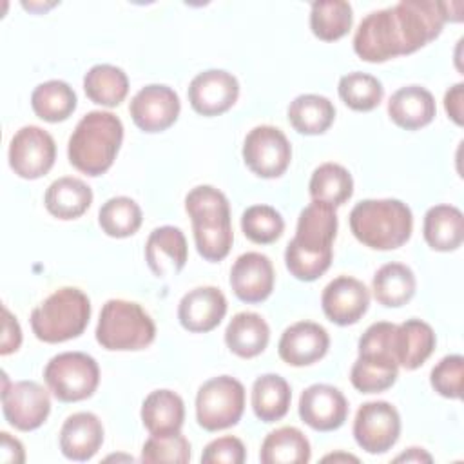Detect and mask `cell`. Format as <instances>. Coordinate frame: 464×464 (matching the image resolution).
I'll return each mask as SVG.
<instances>
[{"label":"cell","mask_w":464,"mask_h":464,"mask_svg":"<svg viewBox=\"0 0 464 464\" xmlns=\"http://www.w3.org/2000/svg\"><path fill=\"white\" fill-rule=\"evenodd\" d=\"M187 259L188 248L181 228L163 225L149 234L145 243V261L156 277L179 274Z\"/></svg>","instance_id":"cell-21"},{"label":"cell","mask_w":464,"mask_h":464,"mask_svg":"<svg viewBox=\"0 0 464 464\" xmlns=\"http://www.w3.org/2000/svg\"><path fill=\"white\" fill-rule=\"evenodd\" d=\"M464 83H455L450 87L444 94V107L448 116L457 123L462 125V116H464Z\"/></svg>","instance_id":"cell-45"},{"label":"cell","mask_w":464,"mask_h":464,"mask_svg":"<svg viewBox=\"0 0 464 464\" xmlns=\"http://www.w3.org/2000/svg\"><path fill=\"white\" fill-rule=\"evenodd\" d=\"M9 167L24 179L45 176L56 160L53 136L36 125H25L14 132L9 143Z\"/></svg>","instance_id":"cell-12"},{"label":"cell","mask_w":464,"mask_h":464,"mask_svg":"<svg viewBox=\"0 0 464 464\" xmlns=\"http://www.w3.org/2000/svg\"><path fill=\"white\" fill-rule=\"evenodd\" d=\"M185 420L183 399L172 390H154L141 404V422L150 435H169L181 430Z\"/></svg>","instance_id":"cell-27"},{"label":"cell","mask_w":464,"mask_h":464,"mask_svg":"<svg viewBox=\"0 0 464 464\" xmlns=\"http://www.w3.org/2000/svg\"><path fill=\"white\" fill-rule=\"evenodd\" d=\"M337 91L343 103L352 111L359 112L373 111L382 102L384 96V87L381 80L361 71H353L341 76Z\"/></svg>","instance_id":"cell-39"},{"label":"cell","mask_w":464,"mask_h":464,"mask_svg":"<svg viewBox=\"0 0 464 464\" xmlns=\"http://www.w3.org/2000/svg\"><path fill=\"white\" fill-rule=\"evenodd\" d=\"M437 107L433 94L420 85H406L397 89L388 100L390 120L406 130H417L431 123Z\"/></svg>","instance_id":"cell-23"},{"label":"cell","mask_w":464,"mask_h":464,"mask_svg":"<svg viewBox=\"0 0 464 464\" xmlns=\"http://www.w3.org/2000/svg\"><path fill=\"white\" fill-rule=\"evenodd\" d=\"M141 221L143 214L140 205L127 196H116L107 199L98 212V223L102 230L116 239L136 234L141 227Z\"/></svg>","instance_id":"cell-38"},{"label":"cell","mask_w":464,"mask_h":464,"mask_svg":"<svg viewBox=\"0 0 464 464\" xmlns=\"http://www.w3.org/2000/svg\"><path fill=\"white\" fill-rule=\"evenodd\" d=\"M121 141V120L109 111H91L69 136V163L87 176H102L114 163Z\"/></svg>","instance_id":"cell-3"},{"label":"cell","mask_w":464,"mask_h":464,"mask_svg":"<svg viewBox=\"0 0 464 464\" xmlns=\"http://www.w3.org/2000/svg\"><path fill=\"white\" fill-rule=\"evenodd\" d=\"M0 460L5 464L25 462V451L18 439L11 437L7 431L0 433Z\"/></svg>","instance_id":"cell-46"},{"label":"cell","mask_w":464,"mask_h":464,"mask_svg":"<svg viewBox=\"0 0 464 464\" xmlns=\"http://www.w3.org/2000/svg\"><path fill=\"white\" fill-rule=\"evenodd\" d=\"M246 459L245 444L232 435H225L208 442L201 453L205 464H243Z\"/></svg>","instance_id":"cell-43"},{"label":"cell","mask_w":464,"mask_h":464,"mask_svg":"<svg viewBox=\"0 0 464 464\" xmlns=\"http://www.w3.org/2000/svg\"><path fill=\"white\" fill-rule=\"evenodd\" d=\"M245 411V388L230 375L203 382L196 395V420L207 431L236 426Z\"/></svg>","instance_id":"cell-8"},{"label":"cell","mask_w":464,"mask_h":464,"mask_svg":"<svg viewBox=\"0 0 464 464\" xmlns=\"http://www.w3.org/2000/svg\"><path fill=\"white\" fill-rule=\"evenodd\" d=\"M464 357L459 353L442 357L430 373L431 388L446 399H460L462 395Z\"/></svg>","instance_id":"cell-42"},{"label":"cell","mask_w":464,"mask_h":464,"mask_svg":"<svg viewBox=\"0 0 464 464\" xmlns=\"http://www.w3.org/2000/svg\"><path fill=\"white\" fill-rule=\"evenodd\" d=\"M103 444L102 420L91 411H78L65 419L60 430V450L71 460L92 459Z\"/></svg>","instance_id":"cell-22"},{"label":"cell","mask_w":464,"mask_h":464,"mask_svg":"<svg viewBox=\"0 0 464 464\" xmlns=\"http://www.w3.org/2000/svg\"><path fill=\"white\" fill-rule=\"evenodd\" d=\"M181 103L176 91L169 85L150 83L141 87L129 103V112L143 132H163L172 127L179 116Z\"/></svg>","instance_id":"cell-14"},{"label":"cell","mask_w":464,"mask_h":464,"mask_svg":"<svg viewBox=\"0 0 464 464\" xmlns=\"http://www.w3.org/2000/svg\"><path fill=\"white\" fill-rule=\"evenodd\" d=\"M321 306L332 323L339 326L355 324L370 306V292L362 281L350 276H339L324 286Z\"/></svg>","instance_id":"cell-17"},{"label":"cell","mask_w":464,"mask_h":464,"mask_svg":"<svg viewBox=\"0 0 464 464\" xmlns=\"http://www.w3.org/2000/svg\"><path fill=\"white\" fill-rule=\"evenodd\" d=\"M243 161L259 178L272 179L285 174L292 160V145L285 132L272 125L254 127L243 141Z\"/></svg>","instance_id":"cell-10"},{"label":"cell","mask_w":464,"mask_h":464,"mask_svg":"<svg viewBox=\"0 0 464 464\" xmlns=\"http://www.w3.org/2000/svg\"><path fill=\"white\" fill-rule=\"evenodd\" d=\"M227 314V297L216 286H198L188 290L178 304L181 326L194 334L214 330Z\"/></svg>","instance_id":"cell-20"},{"label":"cell","mask_w":464,"mask_h":464,"mask_svg":"<svg viewBox=\"0 0 464 464\" xmlns=\"http://www.w3.org/2000/svg\"><path fill=\"white\" fill-rule=\"evenodd\" d=\"M353 22L352 5L344 0L314 2L310 9V29L314 36L323 42H335L343 38Z\"/></svg>","instance_id":"cell-37"},{"label":"cell","mask_w":464,"mask_h":464,"mask_svg":"<svg viewBox=\"0 0 464 464\" xmlns=\"http://www.w3.org/2000/svg\"><path fill=\"white\" fill-rule=\"evenodd\" d=\"M44 379L58 401L78 402L96 392L100 368L94 357L83 352H63L45 364Z\"/></svg>","instance_id":"cell-9"},{"label":"cell","mask_w":464,"mask_h":464,"mask_svg":"<svg viewBox=\"0 0 464 464\" xmlns=\"http://www.w3.org/2000/svg\"><path fill=\"white\" fill-rule=\"evenodd\" d=\"M141 462H178L187 464L190 460V442L179 433L150 435L141 448Z\"/></svg>","instance_id":"cell-41"},{"label":"cell","mask_w":464,"mask_h":464,"mask_svg":"<svg viewBox=\"0 0 464 464\" xmlns=\"http://www.w3.org/2000/svg\"><path fill=\"white\" fill-rule=\"evenodd\" d=\"M276 272L272 261L261 252L241 254L230 268V286L243 303H261L274 290Z\"/></svg>","instance_id":"cell-19"},{"label":"cell","mask_w":464,"mask_h":464,"mask_svg":"<svg viewBox=\"0 0 464 464\" xmlns=\"http://www.w3.org/2000/svg\"><path fill=\"white\" fill-rule=\"evenodd\" d=\"M417 281L410 266L402 263H386L382 265L372 279L373 297L379 304L388 308H397L411 301L415 295Z\"/></svg>","instance_id":"cell-30"},{"label":"cell","mask_w":464,"mask_h":464,"mask_svg":"<svg viewBox=\"0 0 464 464\" xmlns=\"http://www.w3.org/2000/svg\"><path fill=\"white\" fill-rule=\"evenodd\" d=\"M4 321H2V344H0V353L9 355L16 352L22 344V328L16 321V317L4 306L2 308Z\"/></svg>","instance_id":"cell-44"},{"label":"cell","mask_w":464,"mask_h":464,"mask_svg":"<svg viewBox=\"0 0 464 464\" xmlns=\"http://www.w3.org/2000/svg\"><path fill=\"white\" fill-rule=\"evenodd\" d=\"M290 384L277 373H265L252 384V410L263 422L281 420L290 408Z\"/></svg>","instance_id":"cell-33"},{"label":"cell","mask_w":464,"mask_h":464,"mask_svg":"<svg viewBox=\"0 0 464 464\" xmlns=\"http://www.w3.org/2000/svg\"><path fill=\"white\" fill-rule=\"evenodd\" d=\"M308 192L312 201L341 207L353 194L352 174L339 163H323L312 172Z\"/></svg>","instance_id":"cell-36"},{"label":"cell","mask_w":464,"mask_h":464,"mask_svg":"<svg viewBox=\"0 0 464 464\" xmlns=\"http://www.w3.org/2000/svg\"><path fill=\"white\" fill-rule=\"evenodd\" d=\"M350 230L359 243L373 250L402 246L413 230V216L401 199H362L350 212Z\"/></svg>","instance_id":"cell-5"},{"label":"cell","mask_w":464,"mask_h":464,"mask_svg":"<svg viewBox=\"0 0 464 464\" xmlns=\"http://www.w3.org/2000/svg\"><path fill=\"white\" fill-rule=\"evenodd\" d=\"M83 91L92 103L118 107L129 92V78L123 69L116 65L98 63L85 72Z\"/></svg>","instance_id":"cell-34"},{"label":"cell","mask_w":464,"mask_h":464,"mask_svg":"<svg viewBox=\"0 0 464 464\" xmlns=\"http://www.w3.org/2000/svg\"><path fill=\"white\" fill-rule=\"evenodd\" d=\"M399 375V364L386 353L366 352L355 359L350 381L361 393H379L392 388Z\"/></svg>","instance_id":"cell-29"},{"label":"cell","mask_w":464,"mask_h":464,"mask_svg":"<svg viewBox=\"0 0 464 464\" xmlns=\"http://www.w3.org/2000/svg\"><path fill=\"white\" fill-rule=\"evenodd\" d=\"M435 332L420 319H408L395 326L393 357L399 366L417 370L435 350Z\"/></svg>","instance_id":"cell-24"},{"label":"cell","mask_w":464,"mask_h":464,"mask_svg":"<svg viewBox=\"0 0 464 464\" xmlns=\"http://www.w3.org/2000/svg\"><path fill=\"white\" fill-rule=\"evenodd\" d=\"M424 241L437 252L457 250L464 241V218L453 205H435L426 210L422 221Z\"/></svg>","instance_id":"cell-26"},{"label":"cell","mask_w":464,"mask_h":464,"mask_svg":"<svg viewBox=\"0 0 464 464\" xmlns=\"http://www.w3.org/2000/svg\"><path fill=\"white\" fill-rule=\"evenodd\" d=\"M2 411L5 420L20 431H33L40 428L51 411L49 392L34 381L7 382L4 375Z\"/></svg>","instance_id":"cell-13"},{"label":"cell","mask_w":464,"mask_h":464,"mask_svg":"<svg viewBox=\"0 0 464 464\" xmlns=\"http://www.w3.org/2000/svg\"><path fill=\"white\" fill-rule=\"evenodd\" d=\"M270 341L266 321L256 312L236 314L225 328V343L241 359H252L265 352Z\"/></svg>","instance_id":"cell-25"},{"label":"cell","mask_w":464,"mask_h":464,"mask_svg":"<svg viewBox=\"0 0 464 464\" xmlns=\"http://www.w3.org/2000/svg\"><path fill=\"white\" fill-rule=\"evenodd\" d=\"M323 460H324V462H328V460H334V462H337V460H352V462H359V459H357V457L348 455V453H332V455L323 457Z\"/></svg>","instance_id":"cell-48"},{"label":"cell","mask_w":464,"mask_h":464,"mask_svg":"<svg viewBox=\"0 0 464 464\" xmlns=\"http://www.w3.org/2000/svg\"><path fill=\"white\" fill-rule=\"evenodd\" d=\"M337 236L335 207L312 201L297 218L295 236L285 250V265L299 281H315L332 265V245Z\"/></svg>","instance_id":"cell-2"},{"label":"cell","mask_w":464,"mask_h":464,"mask_svg":"<svg viewBox=\"0 0 464 464\" xmlns=\"http://www.w3.org/2000/svg\"><path fill=\"white\" fill-rule=\"evenodd\" d=\"M44 203L51 216L63 221L76 219L91 207L92 190L85 181L72 176H63L47 187Z\"/></svg>","instance_id":"cell-28"},{"label":"cell","mask_w":464,"mask_h":464,"mask_svg":"<svg viewBox=\"0 0 464 464\" xmlns=\"http://www.w3.org/2000/svg\"><path fill=\"white\" fill-rule=\"evenodd\" d=\"M401 435V415L386 401H370L359 406L353 420V439L366 453H386Z\"/></svg>","instance_id":"cell-11"},{"label":"cell","mask_w":464,"mask_h":464,"mask_svg":"<svg viewBox=\"0 0 464 464\" xmlns=\"http://www.w3.org/2000/svg\"><path fill=\"white\" fill-rule=\"evenodd\" d=\"M91 319V301L76 286L54 290L31 312V328L36 339L56 344L80 337Z\"/></svg>","instance_id":"cell-6"},{"label":"cell","mask_w":464,"mask_h":464,"mask_svg":"<svg viewBox=\"0 0 464 464\" xmlns=\"http://www.w3.org/2000/svg\"><path fill=\"white\" fill-rule=\"evenodd\" d=\"M460 7V2L402 0L373 11L361 20L353 34V51L370 63L411 54L435 40L446 22H459L451 11Z\"/></svg>","instance_id":"cell-1"},{"label":"cell","mask_w":464,"mask_h":464,"mask_svg":"<svg viewBox=\"0 0 464 464\" xmlns=\"http://www.w3.org/2000/svg\"><path fill=\"white\" fill-rule=\"evenodd\" d=\"M335 120L334 103L321 94H299L288 105L290 125L304 136H317L330 129Z\"/></svg>","instance_id":"cell-32"},{"label":"cell","mask_w":464,"mask_h":464,"mask_svg":"<svg viewBox=\"0 0 464 464\" xmlns=\"http://www.w3.org/2000/svg\"><path fill=\"white\" fill-rule=\"evenodd\" d=\"M156 337L150 315L134 301L109 299L96 324V341L111 352H136L147 348Z\"/></svg>","instance_id":"cell-7"},{"label":"cell","mask_w":464,"mask_h":464,"mask_svg":"<svg viewBox=\"0 0 464 464\" xmlns=\"http://www.w3.org/2000/svg\"><path fill=\"white\" fill-rule=\"evenodd\" d=\"M312 457L310 442L304 433L294 426H283L270 431L259 451L263 464H306Z\"/></svg>","instance_id":"cell-31"},{"label":"cell","mask_w":464,"mask_h":464,"mask_svg":"<svg viewBox=\"0 0 464 464\" xmlns=\"http://www.w3.org/2000/svg\"><path fill=\"white\" fill-rule=\"evenodd\" d=\"M76 92L63 80H49L34 87L31 107L34 114L49 123L67 120L76 109Z\"/></svg>","instance_id":"cell-35"},{"label":"cell","mask_w":464,"mask_h":464,"mask_svg":"<svg viewBox=\"0 0 464 464\" xmlns=\"http://www.w3.org/2000/svg\"><path fill=\"white\" fill-rule=\"evenodd\" d=\"M239 96L237 78L223 69H208L196 74L188 85L190 107L201 116L227 112Z\"/></svg>","instance_id":"cell-15"},{"label":"cell","mask_w":464,"mask_h":464,"mask_svg":"<svg viewBox=\"0 0 464 464\" xmlns=\"http://www.w3.org/2000/svg\"><path fill=\"white\" fill-rule=\"evenodd\" d=\"M393 460H395V462H431L433 459H431V455L426 453L422 448H410V450H406L404 453L397 455Z\"/></svg>","instance_id":"cell-47"},{"label":"cell","mask_w":464,"mask_h":464,"mask_svg":"<svg viewBox=\"0 0 464 464\" xmlns=\"http://www.w3.org/2000/svg\"><path fill=\"white\" fill-rule=\"evenodd\" d=\"M241 230L252 243L270 245L281 237L285 221L274 207L252 205L241 216Z\"/></svg>","instance_id":"cell-40"},{"label":"cell","mask_w":464,"mask_h":464,"mask_svg":"<svg viewBox=\"0 0 464 464\" xmlns=\"http://www.w3.org/2000/svg\"><path fill=\"white\" fill-rule=\"evenodd\" d=\"M330 348L328 332L314 321H299L285 328L277 343L281 361L290 366H310L321 361Z\"/></svg>","instance_id":"cell-18"},{"label":"cell","mask_w":464,"mask_h":464,"mask_svg":"<svg viewBox=\"0 0 464 464\" xmlns=\"http://www.w3.org/2000/svg\"><path fill=\"white\" fill-rule=\"evenodd\" d=\"M299 417L315 431H334L348 417V401L341 390L330 384H312L299 397Z\"/></svg>","instance_id":"cell-16"},{"label":"cell","mask_w":464,"mask_h":464,"mask_svg":"<svg viewBox=\"0 0 464 464\" xmlns=\"http://www.w3.org/2000/svg\"><path fill=\"white\" fill-rule=\"evenodd\" d=\"M185 210L199 256L212 263L225 259L234 243L227 196L212 185H198L185 196Z\"/></svg>","instance_id":"cell-4"}]
</instances>
